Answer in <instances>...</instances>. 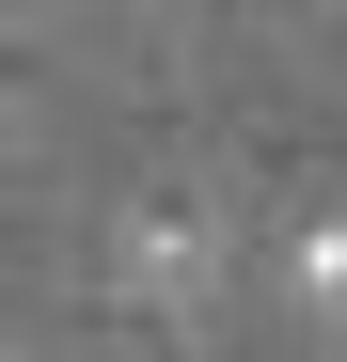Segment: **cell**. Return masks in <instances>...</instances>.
Instances as JSON below:
<instances>
[{"label":"cell","instance_id":"1","mask_svg":"<svg viewBox=\"0 0 347 362\" xmlns=\"http://www.w3.org/2000/svg\"><path fill=\"white\" fill-rule=\"evenodd\" d=\"M110 284L158 299V315H190V299L221 284V221H205V205H142V221H127V252H110Z\"/></svg>","mask_w":347,"mask_h":362}]
</instances>
